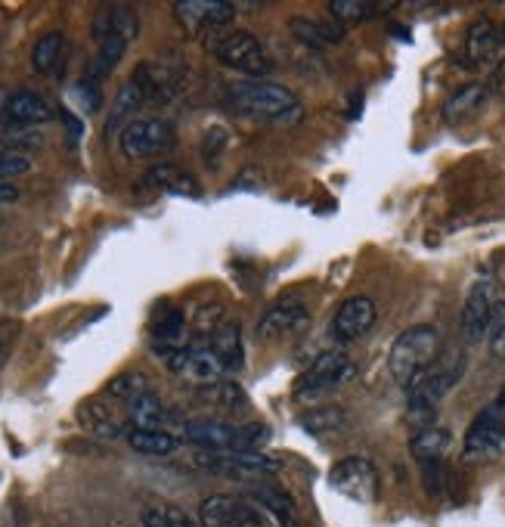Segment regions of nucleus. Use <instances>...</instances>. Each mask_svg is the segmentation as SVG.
<instances>
[{
    "mask_svg": "<svg viewBox=\"0 0 505 527\" xmlns=\"http://www.w3.org/2000/svg\"><path fill=\"white\" fill-rule=\"evenodd\" d=\"M329 484L338 493L357 500V503H375L378 500V472H375V465L363 456H347V459L335 462Z\"/></svg>",
    "mask_w": 505,
    "mask_h": 527,
    "instance_id": "10",
    "label": "nucleus"
},
{
    "mask_svg": "<svg viewBox=\"0 0 505 527\" xmlns=\"http://www.w3.org/2000/svg\"><path fill=\"white\" fill-rule=\"evenodd\" d=\"M208 348L214 351V357L224 363L227 372H239L242 363H245V351H242V329L227 320L224 326H220L211 338H208Z\"/></svg>",
    "mask_w": 505,
    "mask_h": 527,
    "instance_id": "21",
    "label": "nucleus"
},
{
    "mask_svg": "<svg viewBox=\"0 0 505 527\" xmlns=\"http://www.w3.org/2000/svg\"><path fill=\"white\" fill-rule=\"evenodd\" d=\"M162 357L171 366V372H177V376H183L186 382H193L199 388L214 385V382H224V376H230V372L224 369V363L214 357V351L208 345L168 348V351H162Z\"/></svg>",
    "mask_w": 505,
    "mask_h": 527,
    "instance_id": "9",
    "label": "nucleus"
},
{
    "mask_svg": "<svg viewBox=\"0 0 505 527\" xmlns=\"http://www.w3.org/2000/svg\"><path fill=\"white\" fill-rule=\"evenodd\" d=\"M462 376V363L450 366V369H437L428 366L425 372L406 385V407H409V419L419 422L422 428H431V419L440 407V400L447 397V391L459 382Z\"/></svg>",
    "mask_w": 505,
    "mask_h": 527,
    "instance_id": "6",
    "label": "nucleus"
},
{
    "mask_svg": "<svg viewBox=\"0 0 505 527\" xmlns=\"http://www.w3.org/2000/svg\"><path fill=\"white\" fill-rule=\"evenodd\" d=\"M81 422L93 434H100V438H121V434H128V431L121 428V422L103 407V403H87V407L81 410Z\"/></svg>",
    "mask_w": 505,
    "mask_h": 527,
    "instance_id": "29",
    "label": "nucleus"
},
{
    "mask_svg": "<svg viewBox=\"0 0 505 527\" xmlns=\"http://www.w3.org/2000/svg\"><path fill=\"white\" fill-rule=\"evenodd\" d=\"M378 320V310H375V301L366 298V295H354L347 298L332 317V335L338 345H351V341L363 338Z\"/></svg>",
    "mask_w": 505,
    "mask_h": 527,
    "instance_id": "12",
    "label": "nucleus"
},
{
    "mask_svg": "<svg viewBox=\"0 0 505 527\" xmlns=\"http://www.w3.org/2000/svg\"><path fill=\"white\" fill-rule=\"evenodd\" d=\"M140 31L137 16L128 7H106L97 19H93V38L100 41H124L131 44Z\"/></svg>",
    "mask_w": 505,
    "mask_h": 527,
    "instance_id": "16",
    "label": "nucleus"
},
{
    "mask_svg": "<svg viewBox=\"0 0 505 527\" xmlns=\"http://www.w3.org/2000/svg\"><path fill=\"white\" fill-rule=\"evenodd\" d=\"M128 444H131V450H137V453H146V456H171L177 447H180V441L174 438V434H168V431H143V428H131L128 434Z\"/></svg>",
    "mask_w": 505,
    "mask_h": 527,
    "instance_id": "26",
    "label": "nucleus"
},
{
    "mask_svg": "<svg viewBox=\"0 0 505 527\" xmlns=\"http://www.w3.org/2000/svg\"><path fill=\"white\" fill-rule=\"evenodd\" d=\"M490 87H493V90H505V59L496 66V72H493V78H490Z\"/></svg>",
    "mask_w": 505,
    "mask_h": 527,
    "instance_id": "41",
    "label": "nucleus"
},
{
    "mask_svg": "<svg viewBox=\"0 0 505 527\" xmlns=\"http://www.w3.org/2000/svg\"><path fill=\"white\" fill-rule=\"evenodd\" d=\"M310 320V310L301 298L295 295H286V298H279L273 301L261 320H258V335L273 341V338H286V335H295L298 329H304Z\"/></svg>",
    "mask_w": 505,
    "mask_h": 527,
    "instance_id": "11",
    "label": "nucleus"
},
{
    "mask_svg": "<svg viewBox=\"0 0 505 527\" xmlns=\"http://www.w3.org/2000/svg\"><path fill=\"white\" fill-rule=\"evenodd\" d=\"M146 183L155 186V190H162V193H174V196H199V183L196 177L177 168V165H155L149 168L146 174Z\"/></svg>",
    "mask_w": 505,
    "mask_h": 527,
    "instance_id": "23",
    "label": "nucleus"
},
{
    "mask_svg": "<svg viewBox=\"0 0 505 527\" xmlns=\"http://www.w3.org/2000/svg\"><path fill=\"white\" fill-rule=\"evenodd\" d=\"M354 376V360L344 351H326L313 360L295 382V400H313Z\"/></svg>",
    "mask_w": 505,
    "mask_h": 527,
    "instance_id": "7",
    "label": "nucleus"
},
{
    "mask_svg": "<svg viewBox=\"0 0 505 527\" xmlns=\"http://www.w3.org/2000/svg\"><path fill=\"white\" fill-rule=\"evenodd\" d=\"M255 500L267 509L270 518L279 521V527H301V518H298V506L295 500L286 493V490H276V487H261L255 493Z\"/></svg>",
    "mask_w": 505,
    "mask_h": 527,
    "instance_id": "24",
    "label": "nucleus"
},
{
    "mask_svg": "<svg viewBox=\"0 0 505 527\" xmlns=\"http://www.w3.org/2000/svg\"><path fill=\"white\" fill-rule=\"evenodd\" d=\"M199 394H202V400L214 403V407H224V410H239V407H245V391H242L236 382H227V379L199 388Z\"/></svg>",
    "mask_w": 505,
    "mask_h": 527,
    "instance_id": "32",
    "label": "nucleus"
},
{
    "mask_svg": "<svg viewBox=\"0 0 505 527\" xmlns=\"http://www.w3.org/2000/svg\"><path fill=\"white\" fill-rule=\"evenodd\" d=\"M165 515L171 518V524H174V527H202V524H196L193 518H189L186 512L174 509V506H165Z\"/></svg>",
    "mask_w": 505,
    "mask_h": 527,
    "instance_id": "39",
    "label": "nucleus"
},
{
    "mask_svg": "<svg viewBox=\"0 0 505 527\" xmlns=\"http://www.w3.org/2000/svg\"><path fill=\"white\" fill-rule=\"evenodd\" d=\"M124 410H128L131 425L143 428V431H159V425L165 422V407L152 391H143L140 397H134Z\"/></svg>",
    "mask_w": 505,
    "mask_h": 527,
    "instance_id": "25",
    "label": "nucleus"
},
{
    "mask_svg": "<svg viewBox=\"0 0 505 527\" xmlns=\"http://www.w3.org/2000/svg\"><path fill=\"white\" fill-rule=\"evenodd\" d=\"M28 171H31V159H28V155L13 152V149L0 152V180H13V177H22Z\"/></svg>",
    "mask_w": 505,
    "mask_h": 527,
    "instance_id": "36",
    "label": "nucleus"
},
{
    "mask_svg": "<svg viewBox=\"0 0 505 527\" xmlns=\"http://www.w3.org/2000/svg\"><path fill=\"white\" fill-rule=\"evenodd\" d=\"M502 47V31L490 19H478L465 31V66H481Z\"/></svg>",
    "mask_w": 505,
    "mask_h": 527,
    "instance_id": "18",
    "label": "nucleus"
},
{
    "mask_svg": "<svg viewBox=\"0 0 505 527\" xmlns=\"http://www.w3.org/2000/svg\"><path fill=\"white\" fill-rule=\"evenodd\" d=\"M487 97H490L487 84H465V87L453 90L447 97V103H444V121H450V124L468 121L471 115H478L484 109Z\"/></svg>",
    "mask_w": 505,
    "mask_h": 527,
    "instance_id": "19",
    "label": "nucleus"
},
{
    "mask_svg": "<svg viewBox=\"0 0 505 527\" xmlns=\"http://www.w3.org/2000/svg\"><path fill=\"white\" fill-rule=\"evenodd\" d=\"M202 527H236V503L227 496H208L199 509Z\"/></svg>",
    "mask_w": 505,
    "mask_h": 527,
    "instance_id": "30",
    "label": "nucleus"
},
{
    "mask_svg": "<svg viewBox=\"0 0 505 527\" xmlns=\"http://www.w3.org/2000/svg\"><path fill=\"white\" fill-rule=\"evenodd\" d=\"M437 354H440V335L434 326H413V329L400 332L388 354V369H391L394 382L406 388L419 372L434 366Z\"/></svg>",
    "mask_w": 505,
    "mask_h": 527,
    "instance_id": "2",
    "label": "nucleus"
},
{
    "mask_svg": "<svg viewBox=\"0 0 505 527\" xmlns=\"http://www.w3.org/2000/svg\"><path fill=\"white\" fill-rule=\"evenodd\" d=\"M236 527H273L267 509L261 503H236Z\"/></svg>",
    "mask_w": 505,
    "mask_h": 527,
    "instance_id": "35",
    "label": "nucleus"
},
{
    "mask_svg": "<svg viewBox=\"0 0 505 527\" xmlns=\"http://www.w3.org/2000/svg\"><path fill=\"white\" fill-rule=\"evenodd\" d=\"M289 31L313 50H326L344 41V25H338L335 19H307V16H295L289 22Z\"/></svg>",
    "mask_w": 505,
    "mask_h": 527,
    "instance_id": "15",
    "label": "nucleus"
},
{
    "mask_svg": "<svg viewBox=\"0 0 505 527\" xmlns=\"http://www.w3.org/2000/svg\"><path fill=\"white\" fill-rule=\"evenodd\" d=\"M177 134L174 124L165 118H137L128 128H121V152L128 159H152V155H162L174 146Z\"/></svg>",
    "mask_w": 505,
    "mask_h": 527,
    "instance_id": "8",
    "label": "nucleus"
},
{
    "mask_svg": "<svg viewBox=\"0 0 505 527\" xmlns=\"http://www.w3.org/2000/svg\"><path fill=\"white\" fill-rule=\"evenodd\" d=\"M329 13H332V19H335L338 25L347 28V25L366 22V19L375 13V7H372V4H363V0H332Z\"/></svg>",
    "mask_w": 505,
    "mask_h": 527,
    "instance_id": "33",
    "label": "nucleus"
},
{
    "mask_svg": "<svg viewBox=\"0 0 505 527\" xmlns=\"http://www.w3.org/2000/svg\"><path fill=\"white\" fill-rule=\"evenodd\" d=\"M143 391H149V379L143 376V372H137V369H124V372H118V376L106 385V400H115V403H128L134 400V397H140Z\"/></svg>",
    "mask_w": 505,
    "mask_h": 527,
    "instance_id": "28",
    "label": "nucleus"
},
{
    "mask_svg": "<svg viewBox=\"0 0 505 527\" xmlns=\"http://www.w3.org/2000/svg\"><path fill=\"white\" fill-rule=\"evenodd\" d=\"M462 456L468 462H487L505 456V388L468 425Z\"/></svg>",
    "mask_w": 505,
    "mask_h": 527,
    "instance_id": "4",
    "label": "nucleus"
},
{
    "mask_svg": "<svg viewBox=\"0 0 505 527\" xmlns=\"http://www.w3.org/2000/svg\"><path fill=\"white\" fill-rule=\"evenodd\" d=\"M493 289L490 283H478L471 286L465 304H462V335L468 341H481L490 329V317H493Z\"/></svg>",
    "mask_w": 505,
    "mask_h": 527,
    "instance_id": "14",
    "label": "nucleus"
},
{
    "mask_svg": "<svg viewBox=\"0 0 505 527\" xmlns=\"http://www.w3.org/2000/svg\"><path fill=\"white\" fill-rule=\"evenodd\" d=\"M10 97H13V93H7L4 87H0V121H7V109H10Z\"/></svg>",
    "mask_w": 505,
    "mask_h": 527,
    "instance_id": "42",
    "label": "nucleus"
},
{
    "mask_svg": "<svg viewBox=\"0 0 505 527\" xmlns=\"http://www.w3.org/2000/svg\"><path fill=\"white\" fill-rule=\"evenodd\" d=\"M174 13L189 31H202L233 22L236 7L227 0H180V4H174Z\"/></svg>",
    "mask_w": 505,
    "mask_h": 527,
    "instance_id": "13",
    "label": "nucleus"
},
{
    "mask_svg": "<svg viewBox=\"0 0 505 527\" xmlns=\"http://www.w3.org/2000/svg\"><path fill=\"white\" fill-rule=\"evenodd\" d=\"M19 199V190L10 183V180H0V205L4 202H16Z\"/></svg>",
    "mask_w": 505,
    "mask_h": 527,
    "instance_id": "40",
    "label": "nucleus"
},
{
    "mask_svg": "<svg viewBox=\"0 0 505 527\" xmlns=\"http://www.w3.org/2000/svg\"><path fill=\"white\" fill-rule=\"evenodd\" d=\"M341 425V410H323V413H317V416H310V422H307V428L310 431H326V428H338Z\"/></svg>",
    "mask_w": 505,
    "mask_h": 527,
    "instance_id": "37",
    "label": "nucleus"
},
{
    "mask_svg": "<svg viewBox=\"0 0 505 527\" xmlns=\"http://www.w3.org/2000/svg\"><path fill=\"white\" fill-rule=\"evenodd\" d=\"M186 314L180 307H168L159 320H152V338L159 341V351H168V348H180V338L186 332Z\"/></svg>",
    "mask_w": 505,
    "mask_h": 527,
    "instance_id": "27",
    "label": "nucleus"
},
{
    "mask_svg": "<svg viewBox=\"0 0 505 527\" xmlns=\"http://www.w3.org/2000/svg\"><path fill=\"white\" fill-rule=\"evenodd\" d=\"M50 106L44 103V97L31 90H19L10 97V109H7V124L13 128H35V124L50 121Z\"/></svg>",
    "mask_w": 505,
    "mask_h": 527,
    "instance_id": "20",
    "label": "nucleus"
},
{
    "mask_svg": "<svg viewBox=\"0 0 505 527\" xmlns=\"http://www.w3.org/2000/svg\"><path fill=\"white\" fill-rule=\"evenodd\" d=\"M62 44H66L62 31H47V35H41L38 44H35V50H31V66H35L38 72H50L56 62H59Z\"/></svg>",
    "mask_w": 505,
    "mask_h": 527,
    "instance_id": "31",
    "label": "nucleus"
},
{
    "mask_svg": "<svg viewBox=\"0 0 505 527\" xmlns=\"http://www.w3.org/2000/svg\"><path fill=\"white\" fill-rule=\"evenodd\" d=\"M450 444H453V434L447 428H419L413 434V441H409V453L416 456V462L422 465H431V462H444V456L450 453Z\"/></svg>",
    "mask_w": 505,
    "mask_h": 527,
    "instance_id": "22",
    "label": "nucleus"
},
{
    "mask_svg": "<svg viewBox=\"0 0 505 527\" xmlns=\"http://www.w3.org/2000/svg\"><path fill=\"white\" fill-rule=\"evenodd\" d=\"M146 97H149V87H146V81H143V75H134L128 84H124L118 93H115V103H112V112H109V124H106V137L118 128V124H128L134 121V115L140 112V106L146 103Z\"/></svg>",
    "mask_w": 505,
    "mask_h": 527,
    "instance_id": "17",
    "label": "nucleus"
},
{
    "mask_svg": "<svg viewBox=\"0 0 505 527\" xmlns=\"http://www.w3.org/2000/svg\"><path fill=\"white\" fill-rule=\"evenodd\" d=\"M183 438L202 453H233V450H261L270 431L261 425H230L217 419H199L183 428Z\"/></svg>",
    "mask_w": 505,
    "mask_h": 527,
    "instance_id": "3",
    "label": "nucleus"
},
{
    "mask_svg": "<svg viewBox=\"0 0 505 527\" xmlns=\"http://www.w3.org/2000/svg\"><path fill=\"white\" fill-rule=\"evenodd\" d=\"M143 527H174L165 509H146L143 512Z\"/></svg>",
    "mask_w": 505,
    "mask_h": 527,
    "instance_id": "38",
    "label": "nucleus"
},
{
    "mask_svg": "<svg viewBox=\"0 0 505 527\" xmlns=\"http://www.w3.org/2000/svg\"><path fill=\"white\" fill-rule=\"evenodd\" d=\"M230 106L248 118L270 124H295L304 118V106L289 87L273 81H236L227 87Z\"/></svg>",
    "mask_w": 505,
    "mask_h": 527,
    "instance_id": "1",
    "label": "nucleus"
},
{
    "mask_svg": "<svg viewBox=\"0 0 505 527\" xmlns=\"http://www.w3.org/2000/svg\"><path fill=\"white\" fill-rule=\"evenodd\" d=\"M211 53L224 62L227 69L248 75V81H267V75L276 72L270 50L251 35V31H230V35L217 38Z\"/></svg>",
    "mask_w": 505,
    "mask_h": 527,
    "instance_id": "5",
    "label": "nucleus"
},
{
    "mask_svg": "<svg viewBox=\"0 0 505 527\" xmlns=\"http://www.w3.org/2000/svg\"><path fill=\"white\" fill-rule=\"evenodd\" d=\"M487 348L496 360H505V301L493 307L490 329H487Z\"/></svg>",
    "mask_w": 505,
    "mask_h": 527,
    "instance_id": "34",
    "label": "nucleus"
},
{
    "mask_svg": "<svg viewBox=\"0 0 505 527\" xmlns=\"http://www.w3.org/2000/svg\"><path fill=\"white\" fill-rule=\"evenodd\" d=\"M502 44H505V31H502Z\"/></svg>",
    "mask_w": 505,
    "mask_h": 527,
    "instance_id": "43",
    "label": "nucleus"
}]
</instances>
